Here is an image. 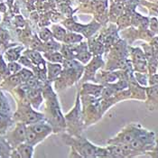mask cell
Wrapping results in <instances>:
<instances>
[{"label": "cell", "mask_w": 158, "mask_h": 158, "mask_svg": "<svg viewBox=\"0 0 158 158\" xmlns=\"http://www.w3.org/2000/svg\"><path fill=\"white\" fill-rule=\"evenodd\" d=\"M33 130L35 133L40 134V133H43L44 131H48L49 128L46 126H43V125H36V126L33 127Z\"/></svg>", "instance_id": "cell-2"}, {"label": "cell", "mask_w": 158, "mask_h": 158, "mask_svg": "<svg viewBox=\"0 0 158 158\" xmlns=\"http://www.w3.org/2000/svg\"><path fill=\"white\" fill-rule=\"evenodd\" d=\"M99 10L100 12H101V11H103V10H104V7L102 6H99Z\"/></svg>", "instance_id": "cell-25"}, {"label": "cell", "mask_w": 158, "mask_h": 158, "mask_svg": "<svg viewBox=\"0 0 158 158\" xmlns=\"http://www.w3.org/2000/svg\"><path fill=\"white\" fill-rule=\"evenodd\" d=\"M111 94H112V91H111V90H109V89H107V90H106V92H105V95H106V96H110Z\"/></svg>", "instance_id": "cell-24"}, {"label": "cell", "mask_w": 158, "mask_h": 158, "mask_svg": "<svg viewBox=\"0 0 158 158\" xmlns=\"http://www.w3.org/2000/svg\"><path fill=\"white\" fill-rule=\"evenodd\" d=\"M25 134H26V132L24 131V127H19L17 128L16 135H17V136L19 137V138L23 139L24 137H25Z\"/></svg>", "instance_id": "cell-6"}, {"label": "cell", "mask_w": 158, "mask_h": 158, "mask_svg": "<svg viewBox=\"0 0 158 158\" xmlns=\"http://www.w3.org/2000/svg\"><path fill=\"white\" fill-rule=\"evenodd\" d=\"M36 83V81L34 80H28V85L29 86H34Z\"/></svg>", "instance_id": "cell-22"}, {"label": "cell", "mask_w": 158, "mask_h": 158, "mask_svg": "<svg viewBox=\"0 0 158 158\" xmlns=\"http://www.w3.org/2000/svg\"><path fill=\"white\" fill-rule=\"evenodd\" d=\"M151 27H152V29H157L158 28V23L155 21V20H153L152 21V24H151Z\"/></svg>", "instance_id": "cell-18"}, {"label": "cell", "mask_w": 158, "mask_h": 158, "mask_svg": "<svg viewBox=\"0 0 158 158\" xmlns=\"http://www.w3.org/2000/svg\"><path fill=\"white\" fill-rule=\"evenodd\" d=\"M19 69H20V67L18 66L17 64H15V63H11L10 65H9V70H10L12 72H15Z\"/></svg>", "instance_id": "cell-16"}, {"label": "cell", "mask_w": 158, "mask_h": 158, "mask_svg": "<svg viewBox=\"0 0 158 158\" xmlns=\"http://www.w3.org/2000/svg\"><path fill=\"white\" fill-rule=\"evenodd\" d=\"M74 65H75V62L73 61H71V60L64 61V67L66 69H72L74 67Z\"/></svg>", "instance_id": "cell-10"}, {"label": "cell", "mask_w": 158, "mask_h": 158, "mask_svg": "<svg viewBox=\"0 0 158 158\" xmlns=\"http://www.w3.org/2000/svg\"><path fill=\"white\" fill-rule=\"evenodd\" d=\"M50 35H51V34H50V32L48 30H44V31H43L41 33V37H42V39H43V40H47L50 37Z\"/></svg>", "instance_id": "cell-14"}, {"label": "cell", "mask_w": 158, "mask_h": 158, "mask_svg": "<svg viewBox=\"0 0 158 158\" xmlns=\"http://www.w3.org/2000/svg\"><path fill=\"white\" fill-rule=\"evenodd\" d=\"M60 71H61V67L59 66V65H52L50 69L51 74L52 76H56L57 74L60 72Z\"/></svg>", "instance_id": "cell-7"}, {"label": "cell", "mask_w": 158, "mask_h": 158, "mask_svg": "<svg viewBox=\"0 0 158 158\" xmlns=\"http://www.w3.org/2000/svg\"><path fill=\"white\" fill-rule=\"evenodd\" d=\"M31 56H32V58L34 60V62H41V57H40V55L37 53V52H32V53H31Z\"/></svg>", "instance_id": "cell-17"}, {"label": "cell", "mask_w": 158, "mask_h": 158, "mask_svg": "<svg viewBox=\"0 0 158 158\" xmlns=\"http://www.w3.org/2000/svg\"><path fill=\"white\" fill-rule=\"evenodd\" d=\"M89 57H90L89 53H87V52H85V53H81V54H80L79 56H78L79 60L81 61V62H86L89 59Z\"/></svg>", "instance_id": "cell-9"}, {"label": "cell", "mask_w": 158, "mask_h": 158, "mask_svg": "<svg viewBox=\"0 0 158 158\" xmlns=\"http://www.w3.org/2000/svg\"><path fill=\"white\" fill-rule=\"evenodd\" d=\"M81 40V37L79 36V35H69L67 36L66 38H65V42H67V43H73V42H78Z\"/></svg>", "instance_id": "cell-4"}, {"label": "cell", "mask_w": 158, "mask_h": 158, "mask_svg": "<svg viewBox=\"0 0 158 158\" xmlns=\"http://www.w3.org/2000/svg\"><path fill=\"white\" fill-rule=\"evenodd\" d=\"M133 140H134V136L132 134H127L123 138V141L125 143H131Z\"/></svg>", "instance_id": "cell-12"}, {"label": "cell", "mask_w": 158, "mask_h": 158, "mask_svg": "<svg viewBox=\"0 0 158 158\" xmlns=\"http://www.w3.org/2000/svg\"><path fill=\"white\" fill-rule=\"evenodd\" d=\"M55 35H56L57 38L62 39L64 37V35H65V32L62 28H59V29H57L56 31H55Z\"/></svg>", "instance_id": "cell-11"}, {"label": "cell", "mask_w": 158, "mask_h": 158, "mask_svg": "<svg viewBox=\"0 0 158 158\" xmlns=\"http://www.w3.org/2000/svg\"><path fill=\"white\" fill-rule=\"evenodd\" d=\"M11 80L17 83V82H19V80H21V78H20V76H15V77L11 78Z\"/></svg>", "instance_id": "cell-19"}, {"label": "cell", "mask_w": 158, "mask_h": 158, "mask_svg": "<svg viewBox=\"0 0 158 158\" xmlns=\"http://www.w3.org/2000/svg\"><path fill=\"white\" fill-rule=\"evenodd\" d=\"M0 37H1V38H4V39H6V34L4 31L0 30Z\"/></svg>", "instance_id": "cell-21"}, {"label": "cell", "mask_w": 158, "mask_h": 158, "mask_svg": "<svg viewBox=\"0 0 158 158\" xmlns=\"http://www.w3.org/2000/svg\"><path fill=\"white\" fill-rule=\"evenodd\" d=\"M20 151L22 153V156H24V157H30L32 155V152H33L32 148L30 146H27V145L21 147Z\"/></svg>", "instance_id": "cell-1"}, {"label": "cell", "mask_w": 158, "mask_h": 158, "mask_svg": "<svg viewBox=\"0 0 158 158\" xmlns=\"http://www.w3.org/2000/svg\"><path fill=\"white\" fill-rule=\"evenodd\" d=\"M37 119H38V117H37V115L34 113H31L28 116V118H27V120H28L29 122H35Z\"/></svg>", "instance_id": "cell-15"}, {"label": "cell", "mask_w": 158, "mask_h": 158, "mask_svg": "<svg viewBox=\"0 0 158 158\" xmlns=\"http://www.w3.org/2000/svg\"><path fill=\"white\" fill-rule=\"evenodd\" d=\"M20 78L21 80H29V78L32 76V73L28 71H26V70H23L20 73Z\"/></svg>", "instance_id": "cell-5"}, {"label": "cell", "mask_w": 158, "mask_h": 158, "mask_svg": "<svg viewBox=\"0 0 158 158\" xmlns=\"http://www.w3.org/2000/svg\"><path fill=\"white\" fill-rule=\"evenodd\" d=\"M143 145V143L141 140H138V139H136V140H133L131 142V147L134 148V149H138Z\"/></svg>", "instance_id": "cell-8"}, {"label": "cell", "mask_w": 158, "mask_h": 158, "mask_svg": "<svg viewBox=\"0 0 158 158\" xmlns=\"http://www.w3.org/2000/svg\"><path fill=\"white\" fill-rule=\"evenodd\" d=\"M25 138H26V140L28 141V142L34 141V139L36 138V134H35V132H34V131H32V130H28V131H26Z\"/></svg>", "instance_id": "cell-3"}, {"label": "cell", "mask_w": 158, "mask_h": 158, "mask_svg": "<svg viewBox=\"0 0 158 158\" xmlns=\"http://www.w3.org/2000/svg\"><path fill=\"white\" fill-rule=\"evenodd\" d=\"M152 83H154V84H158V75H155L152 78Z\"/></svg>", "instance_id": "cell-20"}, {"label": "cell", "mask_w": 158, "mask_h": 158, "mask_svg": "<svg viewBox=\"0 0 158 158\" xmlns=\"http://www.w3.org/2000/svg\"><path fill=\"white\" fill-rule=\"evenodd\" d=\"M62 59V55L59 54V53H54V54L52 55V57H51V60H52L54 62H61Z\"/></svg>", "instance_id": "cell-13"}, {"label": "cell", "mask_w": 158, "mask_h": 158, "mask_svg": "<svg viewBox=\"0 0 158 158\" xmlns=\"http://www.w3.org/2000/svg\"><path fill=\"white\" fill-rule=\"evenodd\" d=\"M21 62H22L23 63H24V64H30V62L27 60V59H25V58H22V59H21Z\"/></svg>", "instance_id": "cell-23"}]
</instances>
